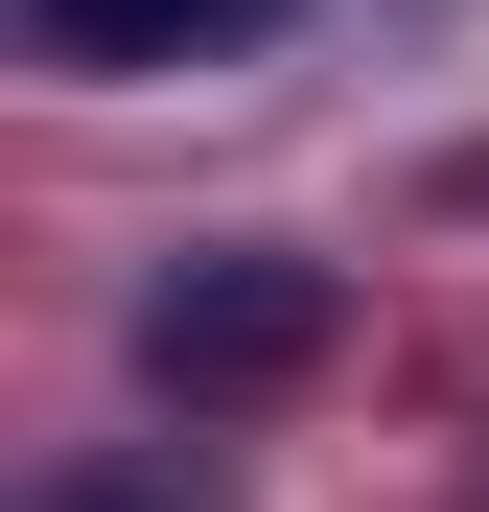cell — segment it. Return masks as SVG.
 I'll use <instances>...</instances> for the list:
<instances>
[{
	"mask_svg": "<svg viewBox=\"0 0 489 512\" xmlns=\"http://www.w3.org/2000/svg\"><path fill=\"white\" fill-rule=\"evenodd\" d=\"M24 512H210V466H163V443H70Z\"/></svg>",
	"mask_w": 489,
	"mask_h": 512,
	"instance_id": "3957f363",
	"label": "cell"
},
{
	"mask_svg": "<svg viewBox=\"0 0 489 512\" xmlns=\"http://www.w3.org/2000/svg\"><path fill=\"white\" fill-rule=\"evenodd\" d=\"M326 350V280H303V256H163V280H140V373L163 396H280Z\"/></svg>",
	"mask_w": 489,
	"mask_h": 512,
	"instance_id": "6da1fadb",
	"label": "cell"
},
{
	"mask_svg": "<svg viewBox=\"0 0 489 512\" xmlns=\"http://www.w3.org/2000/svg\"><path fill=\"white\" fill-rule=\"evenodd\" d=\"M280 0H24V47L47 70H210V47H257Z\"/></svg>",
	"mask_w": 489,
	"mask_h": 512,
	"instance_id": "7a4b0ae2",
	"label": "cell"
}]
</instances>
